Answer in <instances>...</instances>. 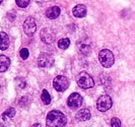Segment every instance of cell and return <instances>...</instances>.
Listing matches in <instances>:
<instances>
[{
  "mask_svg": "<svg viewBox=\"0 0 135 127\" xmlns=\"http://www.w3.org/2000/svg\"><path fill=\"white\" fill-rule=\"evenodd\" d=\"M99 60L104 67L110 68L114 65L115 57H114V54L112 53V51H110L109 49H103L99 53Z\"/></svg>",
  "mask_w": 135,
  "mask_h": 127,
  "instance_id": "7a4b0ae2",
  "label": "cell"
},
{
  "mask_svg": "<svg viewBox=\"0 0 135 127\" xmlns=\"http://www.w3.org/2000/svg\"><path fill=\"white\" fill-rule=\"evenodd\" d=\"M9 65H10V59L4 55H1L0 56V71L1 72L6 71Z\"/></svg>",
  "mask_w": 135,
  "mask_h": 127,
  "instance_id": "4fadbf2b",
  "label": "cell"
},
{
  "mask_svg": "<svg viewBox=\"0 0 135 127\" xmlns=\"http://www.w3.org/2000/svg\"><path fill=\"white\" fill-rule=\"evenodd\" d=\"M70 45V40L67 38H63L61 40L58 41V47L62 49V50H66Z\"/></svg>",
  "mask_w": 135,
  "mask_h": 127,
  "instance_id": "ac0fdd59",
  "label": "cell"
},
{
  "mask_svg": "<svg viewBox=\"0 0 135 127\" xmlns=\"http://www.w3.org/2000/svg\"><path fill=\"white\" fill-rule=\"evenodd\" d=\"M20 57H21L23 60H26V59H27V58H28V55H30V53H28V50H27V48H22V49L20 50Z\"/></svg>",
  "mask_w": 135,
  "mask_h": 127,
  "instance_id": "44dd1931",
  "label": "cell"
},
{
  "mask_svg": "<svg viewBox=\"0 0 135 127\" xmlns=\"http://www.w3.org/2000/svg\"><path fill=\"white\" fill-rule=\"evenodd\" d=\"M41 99H42V102L45 104V105H49L51 103V96L49 94L47 90H43L42 92V95H41Z\"/></svg>",
  "mask_w": 135,
  "mask_h": 127,
  "instance_id": "2e32d148",
  "label": "cell"
},
{
  "mask_svg": "<svg viewBox=\"0 0 135 127\" xmlns=\"http://www.w3.org/2000/svg\"><path fill=\"white\" fill-rule=\"evenodd\" d=\"M76 81H77V84L84 90L91 88L95 86V81L93 79V77L88 72H84V71L78 73V75L76 76Z\"/></svg>",
  "mask_w": 135,
  "mask_h": 127,
  "instance_id": "3957f363",
  "label": "cell"
},
{
  "mask_svg": "<svg viewBox=\"0 0 135 127\" xmlns=\"http://www.w3.org/2000/svg\"><path fill=\"white\" fill-rule=\"evenodd\" d=\"M2 1H3V0H0V3H1V2H2Z\"/></svg>",
  "mask_w": 135,
  "mask_h": 127,
  "instance_id": "603a6c76",
  "label": "cell"
},
{
  "mask_svg": "<svg viewBox=\"0 0 135 127\" xmlns=\"http://www.w3.org/2000/svg\"><path fill=\"white\" fill-rule=\"evenodd\" d=\"M72 13H73L75 17H78V18L84 17L86 15V7L84 6L83 4H78V5L73 7Z\"/></svg>",
  "mask_w": 135,
  "mask_h": 127,
  "instance_id": "8fae6325",
  "label": "cell"
},
{
  "mask_svg": "<svg viewBox=\"0 0 135 127\" xmlns=\"http://www.w3.org/2000/svg\"><path fill=\"white\" fill-rule=\"evenodd\" d=\"M53 87L57 92H64L69 87V80L64 75H58L53 80Z\"/></svg>",
  "mask_w": 135,
  "mask_h": 127,
  "instance_id": "5b68a950",
  "label": "cell"
},
{
  "mask_svg": "<svg viewBox=\"0 0 135 127\" xmlns=\"http://www.w3.org/2000/svg\"><path fill=\"white\" fill-rule=\"evenodd\" d=\"M17 6L20 8H26L30 4V0H15Z\"/></svg>",
  "mask_w": 135,
  "mask_h": 127,
  "instance_id": "d6986e66",
  "label": "cell"
},
{
  "mask_svg": "<svg viewBox=\"0 0 135 127\" xmlns=\"http://www.w3.org/2000/svg\"><path fill=\"white\" fill-rule=\"evenodd\" d=\"M78 49H79V52L85 56H88L91 52V48L89 44L86 43H78Z\"/></svg>",
  "mask_w": 135,
  "mask_h": 127,
  "instance_id": "5bb4252c",
  "label": "cell"
},
{
  "mask_svg": "<svg viewBox=\"0 0 135 127\" xmlns=\"http://www.w3.org/2000/svg\"><path fill=\"white\" fill-rule=\"evenodd\" d=\"M60 12H61L60 7L52 6L47 9L46 15H47L48 18H50V20H55V18H57V17L60 15Z\"/></svg>",
  "mask_w": 135,
  "mask_h": 127,
  "instance_id": "7c38bea8",
  "label": "cell"
},
{
  "mask_svg": "<svg viewBox=\"0 0 135 127\" xmlns=\"http://www.w3.org/2000/svg\"><path fill=\"white\" fill-rule=\"evenodd\" d=\"M32 127H43V126L41 125L40 123H36V124H34V125H33Z\"/></svg>",
  "mask_w": 135,
  "mask_h": 127,
  "instance_id": "7402d4cb",
  "label": "cell"
},
{
  "mask_svg": "<svg viewBox=\"0 0 135 127\" xmlns=\"http://www.w3.org/2000/svg\"><path fill=\"white\" fill-rule=\"evenodd\" d=\"M0 35H1V50H2V51H4V50H6L7 48L9 47L10 42H9V38H8V36H7L4 32H2Z\"/></svg>",
  "mask_w": 135,
  "mask_h": 127,
  "instance_id": "9a60e30c",
  "label": "cell"
},
{
  "mask_svg": "<svg viewBox=\"0 0 135 127\" xmlns=\"http://www.w3.org/2000/svg\"><path fill=\"white\" fill-rule=\"evenodd\" d=\"M41 40L46 44H52L55 41V32L51 29H43L41 32Z\"/></svg>",
  "mask_w": 135,
  "mask_h": 127,
  "instance_id": "9c48e42d",
  "label": "cell"
},
{
  "mask_svg": "<svg viewBox=\"0 0 135 127\" xmlns=\"http://www.w3.org/2000/svg\"><path fill=\"white\" fill-rule=\"evenodd\" d=\"M111 126L112 127H121V120L117 117L111 119Z\"/></svg>",
  "mask_w": 135,
  "mask_h": 127,
  "instance_id": "ffe728a7",
  "label": "cell"
},
{
  "mask_svg": "<svg viewBox=\"0 0 135 127\" xmlns=\"http://www.w3.org/2000/svg\"><path fill=\"white\" fill-rule=\"evenodd\" d=\"M23 32L27 36H33L34 33L36 32V29H37V25H36V21L33 17H27V20H25L23 22Z\"/></svg>",
  "mask_w": 135,
  "mask_h": 127,
  "instance_id": "ba28073f",
  "label": "cell"
},
{
  "mask_svg": "<svg viewBox=\"0 0 135 127\" xmlns=\"http://www.w3.org/2000/svg\"><path fill=\"white\" fill-rule=\"evenodd\" d=\"M53 64H54V59L49 54H41L39 56V58H38V65H39V67L47 68V67H51Z\"/></svg>",
  "mask_w": 135,
  "mask_h": 127,
  "instance_id": "52a82bcc",
  "label": "cell"
},
{
  "mask_svg": "<svg viewBox=\"0 0 135 127\" xmlns=\"http://www.w3.org/2000/svg\"><path fill=\"white\" fill-rule=\"evenodd\" d=\"M14 116H15V109L12 107L8 108L6 111L2 114V118H3V120H6L7 118H13Z\"/></svg>",
  "mask_w": 135,
  "mask_h": 127,
  "instance_id": "e0dca14e",
  "label": "cell"
},
{
  "mask_svg": "<svg viewBox=\"0 0 135 127\" xmlns=\"http://www.w3.org/2000/svg\"><path fill=\"white\" fill-rule=\"evenodd\" d=\"M113 105V101L109 95H103L97 101V108L101 112H106L109 109H111Z\"/></svg>",
  "mask_w": 135,
  "mask_h": 127,
  "instance_id": "277c9868",
  "label": "cell"
},
{
  "mask_svg": "<svg viewBox=\"0 0 135 127\" xmlns=\"http://www.w3.org/2000/svg\"><path fill=\"white\" fill-rule=\"evenodd\" d=\"M90 117H91V114H90V111H89L88 109H81V110H79V111L76 113V115H75L76 120L79 121V122L89 120Z\"/></svg>",
  "mask_w": 135,
  "mask_h": 127,
  "instance_id": "30bf717a",
  "label": "cell"
},
{
  "mask_svg": "<svg viewBox=\"0 0 135 127\" xmlns=\"http://www.w3.org/2000/svg\"><path fill=\"white\" fill-rule=\"evenodd\" d=\"M68 107L71 110H77L81 107L82 105V97L77 93H73L68 97L67 100Z\"/></svg>",
  "mask_w": 135,
  "mask_h": 127,
  "instance_id": "8992f818",
  "label": "cell"
},
{
  "mask_svg": "<svg viewBox=\"0 0 135 127\" xmlns=\"http://www.w3.org/2000/svg\"><path fill=\"white\" fill-rule=\"evenodd\" d=\"M67 123L66 116L59 110H52L47 115V127H65Z\"/></svg>",
  "mask_w": 135,
  "mask_h": 127,
  "instance_id": "6da1fadb",
  "label": "cell"
}]
</instances>
